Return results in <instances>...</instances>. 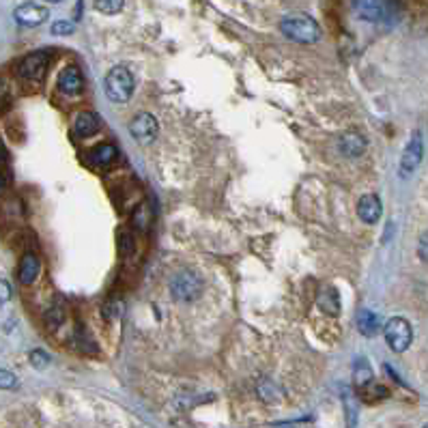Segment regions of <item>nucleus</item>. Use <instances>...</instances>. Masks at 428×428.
Returning <instances> with one entry per match:
<instances>
[{"instance_id": "f257e3e1", "label": "nucleus", "mask_w": 428, "mask_h": 428, "mask_svg": "<svg viewBox=\"0 0 428 428\" xmlns=\"http://www.w3.org/2000/svg\"><path fill=\"white\" fill-rule=\"evenodd\" d=\"M280 30L286 39L295 44H317L321 39V28L310 15H288L280 22Z\"/></svg>"}, {"instance_id": "f03ea898", "label": "nucleus", "mask_w": 428, "mask_h": 428, "mask_svg": "<svg viewBox=\"0 0 428 428\" xmlns=\"http://www.w3.org/2000/svg\"><path fill=\"white\" fill-rule=\"evenodd\" d=\"M133 89H136L133 73L125 65L112 67L104 77V91L108 95V100L114 102V104L129 102V97L133 95Z\"/></svg>"}, {"instance_id": "7ed1b4c3", "label": "nucleus", "mask_w": 428, "mask_h": 428, "mask_svg": "<svg viewBox=\"0 0 428 428\" xmlns=\"http://www.w3.org/2000/svg\"><path fill=\"white\" fill-rule=\"evenodd\" d=\"M203 293V278L192 269H183L177 276L170 280V295L181 301V304H189L196 301Z\"/></svg>"}, {"instance_id": "20e7f679", "label": "nucleus", "mask_w": 428, "mask_h": 428, "mask_svg": "<svg viewBox=\"0 0 428 428\" xmlns=\"http://www.w3.org/2000/svg\"><path fill=\"white\" fill-rule=\"evenodd\" d=\"M383 334H385L387 346H390L394 353H404L413 342V329L409 321L402 317H392L387 321L383 327Z\"/></svg>"}, {"instance_id": "39448f33", "label": "nucleus", "mask_w": 428, "mask_h": 428, "mask_svg": "<svg viewBox=\"0 0 428 428\" xmlns=\"http://www.w3.org/2000/svg\"><path fill=\"white\" fill-rule=\"evenodd\" d=\"M50 61H52L50 50H35L17 63V75L22 77V80L39 82L46 75Z\"/></svg>"}, {"instance_id": "423d86ee", "label": "nucleus", "mask_w": 428, "mask_h": 428, "mask_svg": "<svg viewBox=\"0 0 428 428\" xmlns=\"http://www.w3.org/2000/svg\"><path fill=\"white\" fill-rule=\"evenodd\" d=\"M422 158H424V140H422V133L416 131L409 138V142H407L404 151H402L400 168H398L400 179L411 177V174L418 170V166L422 164Z\"/></svg>"}, {"instance_id": "0eeeda50", "label": "nucleus", "mask_w": 428, "mask_h": 428, "mask_svg": "<svg viewBox=\"0 0 428 428\" xmlns=\"http://www.w3.org/2000/svg\"><path fill=\"white\" fill-rule=\"evenodd\" d=\"M158 131H160L158 119L149 112L136 114L129 123V133L138 145H151L155 138H158Z\"/></svg>"}, {"instance_id": "6e6552de", "label": "nucleus", "mask_w": 428, "mask_h": 428, "mask_svg": "<svg viewBox=\"0 0 428 428\" xmlns=\"http://www.w3.org/2000/svg\"><path fill=\"white\" fill-rule=\"evenodd\" d=\"M48 17H50V11L41 5H37V3H24V5L15 7V11H13V19L22 28L41 26Z\"/></svg>"}, {"instance_id": "1a4fd4ad", "label": "nucleus", "mask_w": 428, "mask_h": 428, "mask_svg": "<svg viewBox=\"0 0 428 428\" xmlns=\"http://www.w3.org/2000/svg\"><path fill=\"white\" fill-rule=\"evenodd\" d=\"M84 89V75L80 71V67L75 65H67L61 73H58V91L67 97H75L80 95Z\"/></svg>"}, {"instance_id": "9d476101", "label": "nucleus", "mask_w": 428, "mask_h": 428, "mask_svg": "<svg viewBox=\"0 0 428 428\" xmlns=\"http://www.w3.org/2000/svg\"><path fill=\"white\" fill-rule=\"evenodd\" d=\"M39 274H41V261L35 254V252H26V254L19 259V265H17V280L19 284L24 286H30Z\"/></svg>"}, {"instance_id": "9b49d317", "label": "nucleus", "mask_w": 428, "mask_h": 428, "mask_svg": "<svg viewBox=\"0 0 428 428\" xmlns=\"http://www.w3.org/2000/svg\"><path fill=\"white\" fill-rule=\"evenodd\" d=\"M366 147H368L366 138L360 131H353V129L340 133V138H338V151L344 158H360V155H364Z\"/></svg>"}, {"instance_id": "f8f14e48", "label": "nucleus", "mask_w": 428, "mask_h": 428, "mask_svg": "<svg viewBox=\"0 0 428 428\" xmlns=\"http://www.w3.org/2000/svg\"><path fill=\"white\" fill-rule=\"evenodd\" d=\"M383 213V205L375 194H366L357 203V216L364 224H377Z\"/></svg>"}, {"instance_id": "ddd939ff", "label": "nucleus", "mask_w": 428, "mask_h": 428, "mask_svg": "<svg viewBox=\"0 0 428 428\" xmlns=\"http://www.w3.org/2000/svg\"><path fill=\"white\" fill-rule=\"evenodd\" d=\"M71 127H73V133L77 136V138H91V136L100 129V119H97L93 112L84 110V112H77L73 116Z\"/></svg>"}, {"instance_id": "4468645a", "label": "nucleus", "mask_w": 428, "mask_h": 428, "mask_svg": "<svg viewBox=\"0 0 428 428\" xmlns=\"http://www.w3.org/2000/svg\"><path fill=\"white\" fill-rule=\"evenodd\" d=\"M351 7L357 17L366 22H381L383 19V7L379 0H351Z\"/></svg>"}, {"instance_id": "2eb2a0df", "label": "nucleus", "mask_w": 428, "mask_h": 428, "mask_svg": "<svg viewBox=\"0 0 428 428\" xmlns=\"http://www.w3.org/2000/svg\"><path fill=\"white\" fill-rule=\"evenodd\" d=\"M319 308L327 317H338L340 315V295L334 286H325L319 295Z\"/></svg>"}, {"instance_id": "dca6fc26", "label": "nucleus", "mask_w": 428, "mask_h": 428, "mask_svg": "<svg viewBox=\"0 0 428 428\" xmlns=\"http://www.w3.org/2000/svg\"><path fill=\"white\" fill-rule=\"evenodd\" d=\"M116 160V147L112 145H100L95 147L89 155V162L97 168H110Z\"/></svg>"}, {"instance_id": "f3484780", "label": "nucleus", "mask_w": 428, "mask_h": 428, "mask_svg": "<svg viewBox=\"0 0 428 428\" xmlns=\"http://www.w3.org/2000/svg\"><path fill=\"white\" fill-rule=\"evenodd\" d=\"M357 329L368 336V338H373L375 334H379V329H381V319L379 315H375L373 310H360V315H357Z\"/></svg>"}, {"instance_id": "a211bd4d", "label": "nucleus", "mask_w": 428, "mask_h": 428, "mask_svg": "<svg viewBox=\"0 0 428 428\" xmlns=\"http://www.w3.org/2000/svg\"><path fill=\"white\" fill-rule=\"evenodd\" d=\"M342 402H344V411H346V426L353 428L357 422V407H355V396L351 394L348 387L342 390Z\"/></svg>"}, {"instance_id": "6ab92c4d", "label": "nucleus", "mask_w": 428, "mask_h": 428, "mask_svg": "<svg viewBox=\"0 0 428 428\" xmlns=\"http://www.w3.org/2000/svg\"><path fill=\"white\" fill-rule=\"evenodd\" d=\"M368 383H373V368H371V364H368L364 357H360L355 362V385L364 387Z\"/></svg>"}, {"instance_id": "aec40b11", "label": "nucleus", "mask_w": 428, "mask_h": 428, "mask_svg": "<svg viewBox=\"0 0 428 428\" xmlns=\"http://www.w3.org/2000/svg\"><path fill=\"white\" fill-rule=\"evenodd\" d=\"M125 7V0H95V9L104 15H116Z\"/></svg>"}, {"instance_id": "412c9836", "label": "nucleus", "mask_w": 428, "mask_h": 428, "mask_svg": "<svg viewBox=\"0 0 428 428\" xmlns=\"http://www.w3.org/2000/svg\"><path fill=\"white\" fill-rule=\"evenodd\" d=\"M63 321H65V308L61 306V304H54L48 313H46V323H48V327L50 329H54V327H58V325H63Z\"/></svg>"}, {"instance_id": "4be33fe9", "label": "nucleus", "mask_w": 428, "mask_h": 428, "mask_svg": "<svg viewBox=\"0 0 428 428\" xmlns=\"http://www.w3.org/2000/svg\"><path fill=\"white\" fill-rule=\"evenodd\" d=\"M73 30H75V24L73 22H69V19H58V22H54L52 24V28H50V32L52 35H56V37H65V35H73Z\"/></svg>"}, {"instance_id": "5701e85b", "label": "nucleus", "mask_w": 428, "mask_h": 428, "mask_svg": "<svg viewBox=\"0 0 428 428\" xmlns=\"http://www.w3.org/2000/svg\"><path fill=\"white\" fill-rule=\"evenodd\" d=\"M17 377L7 371V368H0V390H15L17 387Z\"/></svg>"}, {"instance_id": "b1692460", "label": "nucleus", "mask_w": 428, "mask_h": 428, "mask_svg": "<svg viewBox=\"0 0 428 428\" xmlns=\"http://www.w3.org/2000/svg\"><path fill=\"white\" fill-rule=\"evenodd\" d=\"M362 392H364V396H366V400H377V398H385L387 396V390L383 385H364L362 387Z\"/></svg>"}, {"instance_id": "393cba45", "label": "nucleus", "mask_w": 428, "mask_h": 428, "mask_svg": "<svg viewBox=\"0 0 428 428\" xmlns=\"http://www.w3.org/2000/svg\"><path fill=\"white\" fill-rule=\"evenodd\" d=\"M28 360H30V364H32L35 368H39V371H41V368H46V366L50 364V355H48L46 351H41V348H35V351H30Z\"/></svg>"}, {"instance_id": "a878e982", "label": "nucleus", "mask_w": 428, "mask_h": 428, "mask_svg": "<svg viewBox=\"0 0 428 428\" xmlns=\"http://www.w3.org/2000/svg\"><path fill=\"white\" fill-rule=\"evenodd\" d=\"M119 250H121V257H129L133 254V239L127 230H121L119 235Z\"/></svg>"}, {"instance_id": "bb28decb", "label": "nucleus", "mask_w": 428, "mask_h": 428, "mask_svg": "<svg viewBox=\"0 0 428 428\" xmlns=\"http://www.w3.org/2000/svg\"><path fill=\"white\" fill-rule=\"evenodd\" d=\"M9 106H11V91H9V84L0 77V114H3Z\"/></svg>"}, {"instance_id": "cd10ccee", "label": "nucleus", "mask_w": 428, "mask_h": 428, "mask_svg": "<svg viewBox=\"0 0 428 428\" xmlns=\"http://www.w3.org/2000/svg\"><path fill=\"white\" fill-rule=\"evenodd\" d=\"M418 252H420V259L424 263H428V232L420 237V243H418Z\"/></svg>"}, {"instance_id": "c85d7f7f", "label": "nucleus", "mask_w": 428, "mask_h": 428, "mask_svg": "<svg viewBox=\"0 0 428 428\" xmlns=\"http://www.w3.org/2000/svg\"><path fill=\"white\" fill-rule=\"evenodd\" d=\"M9 299H11V286H9V282L0 280V306L7 304Z\"/></svg>"}, {"instance_id": "c756f323", "label": "nucleus", "mask_w": 428, "mask_h": 428, "mask_svg": "<svg viewBox=\"0 0 428 428\" xmlns=\"http://www.w3.org/2000/svg\"><path fill=\"white\" fill-rule=\"evenodd\" d=\"M5 189H7V179H5V174H0V196H3Z\"/></svg>"}, {"instance_id": "7c9ffc66", "label": "nucleus", "mask_w": 428, "mask_h": 428, "mask_svg": "<svg viewBox=\"0 0 428 428\" xmlns=\"http://www.w3.org/2000/svg\"><path fill=\"white\" fill-rule=\"evenodd\" d=\"M46 3H50V5H58V3H61V0H46Z\"/></svg>"}, {"instance_id": "2f4dec72", "label": "nucleus", "mask_w": 428, "mask_h": 428, "mask_svg": "<svg viewBox=\"0 0 428 428\" xmlns=\"http://www.w3.org/2000/svg\"><path fill=\"white\" fill-rule=\"evenodd\" d=\"M422 428H428V424H424V426H422Z\"/></svg>"}]
</instances>
